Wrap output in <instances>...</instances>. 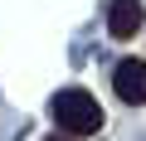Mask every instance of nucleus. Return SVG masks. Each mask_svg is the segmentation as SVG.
Listing matches in <instances>:
<instances>
[{"label": "nucleus", "mask_w": 146, "mask_h": 141, "mask_svg": "<svg viewBox=\"0 0 146 141\" xmlns=\"http://www.w3.org/2000/svg\"><path fill=\"white\" fill-rule=\"evenodd\" d=\"M54 122L63 136H93V131H102V107L83 88H63L54 97Z\"/></svg>", "instance_id": "f257e3e1"}, {"label": "nucleus", "mask_w": 146, "mask_h": 141, "mask_svg": "<svg viewBox=\"0 0 146 141\" xmlns=\"http://www.w3.org/2000/svg\"><path fill=\"white\" fill-rule=\"evenodd\" d=\"M112 88H117V97L122 102H146V63H136V58H127V63H117V73H112Z\"/></svg>", "instance_id": "f03ea898"}, {"label": "nucleus", "mask_w": 146, "mask_h": 141, "mask_svg": "<svg viewBox=\"0 0 146 141\" xmlns=\"http://www.w3.org/2000/svg\"><path fill=\"white\" fill-rule=\"evenodd\" d=\"M146 10H141V0H112V10H107V34L112 39H131L141 29Z\"/></svg>", "instance_id": "7ed1b4c3"}, {"label": "nucleus", "mask_w": 146, "mask_h": 141, "mask_svg": "<svg viewBox=\"0 0 146 141\" xmlns=\"http://www.w3.org/2000/svg\"><path fill=\"white\" fill-rule=\"evenodd\" d=\"M49 141H73V136H49Z\"/></svg>", "instance_id": "20e7f679"}]
</instances>
